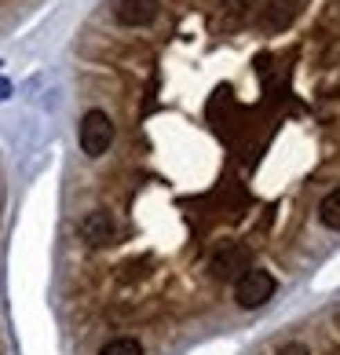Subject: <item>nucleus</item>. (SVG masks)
Returning <instances> with one entry per match:
<instances>
[{
  "instance_id": "5",
  "label": "nucleus",
  "mask_w": 340,
  "mask_h": 355,
  "mask_svg": "<svg viewBox=\"0 0 340 355\" xmlns=\"http://www.w3.org/2000/svg\"><path fill=\"white\" fill-rule=\"evenodd\" d=\"M114 15L121 26H150L158 19V0H117Z\"/></svg>"
},
{
  "instance_id": "7",
  "label": "nucleus",
  "mask_w": 340,
  "mask_h": 355,
  "mask_svg": "<svg viewBox=\"0 0 340 355\" xmlns=\"http://www.w3.org/2000/svg\"><path fill=\"white\" fill-rule=\"evenodd\" d=\"M99 355H143V345L136 337H114L99 348Z\"/></svg>"
},
{
  "instance_id": "9",
  "label": "nucleus",
  "mask_w": 340,
  "mask_h": 355,
  "mask_svg": "<svg viewBox=\"0 0 340 355\" xmlns=\"http://www.w3.org/2000/svg\"><path fill=\"white\" fill-rule=\"evenodd\" d=\"M11 96V81H8V77H0V103H4Z\"/></svg>"
},
{
  "instance_id": "8",
  "label": "nucleus",
  "mask_w": 340,
  "mask_h": 355,
  "mask_svg": "<svg viewBox=\"0 0 340 355\" xmlns=\"http://www.w3.org/2000/svg\"><path fill=\"white\" fill-rule=\"evenodd\" d=\"M278 355H311V348H307V345H296V340H293V345H285Z\"/></svg>"
},
{
  "instance_id": "1",
  "label": "nucleus",
  "mask_w": 340,
  "mask_h": 355,
  "mask_svg": "<svg viewBox=\"0 0 340 355\" xmlns=\"http://www.w3.org/2000/svg\"><path fill=\"white\" fill-rule=\"evenodd\" d=\"M274 289H278L274 275L260 271V268H249L245 275L234 279V300H238L245 311H253V308H264L267 304V300L274 297Z\"/></svg>"
},
{
  "instance_id": "6",
  "label": "nucleus",
  "mask_w": 340,
  "mask_h": 355,
  "mask_svg": "<svg viewBox=\"0 0 340 355\" xmlns=\"http://www.w3.org/2000/svg\"><path fill=\"white\" fill-rule=\"evenodd\" d=\"M319 216H322V223H325L330 231H340V187H337V191H330V194L322 198Z\"/></svg>"
},
{
  "instance_id": "10",
  "label": "nucleus",
  "mask_w": 340,
  "mask_h": 355,
  "mask_svg": "<svg viewBox=\"0 0 340 355\" xmlns=\"http://www.w3.org/2000/svg\"><path fill=\"white\" fill-rule=\"evenodd\" d=\"M231 4H234V11H242V8H249L253 0H231Z\"/></svg>"
},
{
  "instance_id": "2",
  "label": "nucleus",
  "mask_w": 340,
  "mask_h": 355,
  "mask_svg": "<svg viewBox=\"0 0 340 355\" xmlns=\"http://www.w3.org/2000/svg\"><path fill=\"white\" fill-rule=\"evenodd\" d=\"M114 143V121L107 110H88L81 117V150L88 157H102Z\"/></svg>"
},
{
  "instance_id": "4",
  "label": "nucleus",
  "mask_w": 340,
  "mask_h": 355,
  "mask_svg": "<svg viewBox=\"0 0 340 355\" xmlns=\"http://www.w3.org/2000/svg\"><path fill=\"white\" fill-rule=\"evenodd\" d=\"M208 271L216 275V279H238V275L249 271V249L245 245H224L220 253L208 260Z\"/></svg>"
},
{
  "instance_id": "3",
  "label": "nucleus",
  "mask_w": 340,
  "mask_h": 355,
  "mask_svg": "<svg viewBox=\"0 0 340 355\" xmlns=\"http://www.w3.org/2000/svg\"><path fill=\"white\" fill-rule=\"evenodd\" d=\"M81 239L88 242V245H96V249H102V245H110L114 239H117V220L107 213V209H91V213L81 220Z\"/></svg>"
}]
</instances>
